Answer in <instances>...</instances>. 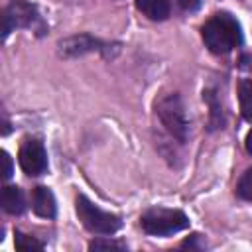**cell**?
Here are the masks:
<instances>
[{
	"mask_svg": "<svg viewBox=\"0 0 252 252\" xmlns=\"http://www.w3.org/2000/svg\"><path fill=\"white\" fill-rule=\"evenodd\" d=\"M203 41L213 53H228L242 41L238 22L230 14H215L203 26Z\"/></svg>",
	"mask_w": 252,
	"mask_h": 252,
	"instance_id": "obj_1",
	"label": "cell"
},
{
	"mask_svg": "<svg viewBox=\"0 0 252 252\" xmlns=\"http://www.w3.org/2000/svg\"><path fill=\"white\" fill-rule=\"evenodd\" d=\"M142 228L152 236H169L189 226V219L185 213L177 209H148L142 215Z\"/></svg>",
	"mask_w": 252,
	"mask_h": 252,
	"instance_id": "obj_2",
	"label": "cell"
},
{
	"mask_svg": "<svg viewBox=\"0 0 252 252\" xmlns=\"http://www.w3.org/2000/svg\"><path fill=\"white\" fill-rule=\"evenodd\" d=\"M156 110L159 114L161 124L167 128V132L173 138H177L179 142H187V138H189V120H187V112H185V106H183L181 98L175 93L165 94L156 102Z\"/></svg>",
	"mask_w": 252,
	"mask_h": 252,
	"instance_id": "obj_3",
	"label": "cell"
},
{
	"mask_svg": "<svg viewBox=\"0 0 252 252\" xmlns=\"http://www.w3.org/2000/svg\"><path fill=\"white\" fill-rule=\"evenodd\" d=\"M77 215H79V220L85 224V228H89L94 234H114L122 224L120 217L98 209L85 195L77 197Z\"/></svg>",
	"mask_w": 252,
	"mask_h": 252,
	"instance_id": "obj_4",
	"label": "cell"
},
{
	"mask_svg": "<svg viewBox=\"0 0 252 252\" xmlns=\"http://www.w3.org/2000/svg\"><path fill=\"white\" fill-rule=\"evenodd\" d=\"M18 161L24 173L28 175H41L47 169V154L45 148L39 140L28 138L22 142L20 152H18Z\"/></svg>",
	"mask_w": 252,
	"mask_h": 252,
	"instance_id": "obj_5",
	"label": "cell"
},
{
	"mask_svg": "<svg viewBox=\"0 0 252 252\" xmlns=\"http://www.w3.org/2000/svg\"><path fill=\"white\" fill-rule=\"evenodd\" d=\"M35 20V8L24 0H12L2 12V35L6 37L14 28H26Z\"/></svg>",
	"mask_w": 252,
	"mask_h": 252,
	"instance_id": "obj_6",
	"label": "cell"
},
{
	"mask_svg": "<svg viewBox=\"0 0 252 252\" xmlns=\"http://www.w3.org/2000/svg\"><path fill=\"white\" fill-rule=\"evenodd\" d=\"M96 49H100V41L89 33L71 35V37L59 41V53L63 57H79V55H85V53L96 51Z\"/></svg>",
	"mask_w": 252,
	"mask_h": 252,
	"instance_id": "obj_7",
	"label": "cell"
},
{
	"mask_svg": "<svg viewBox=\"0 0 252 252\" xmlns=\"http://www.w3.org/2000/svg\"><path fill=\"white\" fill-rule=\"evenodd\" d=\"M32 209H33V213L37 217L53 219L55 213H57V205H55L53 193L47 187H43V185L35 187L33 193H32Z\"/></svg>",
	"mask_w": 252,
	"mask_h": 252,
	"instance_id": "obj_8",
	"label": "cell"
},
{
	"mask_svg": "<svg viewBox=\"0 0 252 252\" xmlns=\"http://www.w3.org/2000/svg\"><path fill=\"white\" fill-rule=\"evenodd\" d=\"M2 209L10 215H20L26 209V201H24V193L20 187L16 185H6L2 189Z\"/></svg>",
	"mask_w": 252,
	"mask_h": 252,
	"instance_id": "obj_9",
	"label": "cell"
},
{
	"mask_svg": "<svg viewBox=\"0 0 252 252\" xmlns=\"http://www.w3.org/2000/svg\"><path fill=\"white\" fill-rule=\"evenodd\" d=\"M136 8L150 20L161 22L169 16V4L167 0H136Z\"/></svg>",
	"mask_w": 252,
	"mask_h": 252,
	"instance_id": "obj_10",
	"label": "cell"
},
{
	"mask_svg": "<svg viewBox=\"0 0 252 252\" xmlns=\"http://www.w3.org/2000/svg\"><path fill=\"white\" fill-rule=\"evenodd\" d=\"M238 98H240L242 116L248 122H252V81H242L238 85Z\"/></svg>",
	"mask_w": 252,
	"mask_h": 252,
	"instance_id": "obj_11",
	"label": "cell"
},
{
	"mask_svg": "<svg viewBox=\"0 0 252 252\" xmlns=\"http://www.w3.org/2000/svg\"><path fill=\"white\" fill-rule=\"evenodd\" d=\"M14 244H16V248L22 250V252H28V250H41V248H43V242L35 240L33 236H28V234H24V232H20V230H16Z\"/></svg>",
	"mask_w": 252,
	"mask_h": 252,
	"instance_id": "obj_12",
	"label": "cell"
},
{
	"mask_svg": "<svg viewBox=\"0 0 252 252\" xmlns=\"http://www.w3.org/2000/svg\"><path fill=\"white\" fill-rule=\"evenodd\" d=\"M236 193L240 199L252 201V169L242 173V177L238 179V185H236Z\"/></svg>",
	"mask_w": 252,
	"mask_h": 252,
	"instance_id": "obj_13",
	"label": "cell"
},
{
	"mask_svg": "<svg viewBox=\"0 0 252 252\" xmlns=\"http://www.w3.org/2000/svg\"><path fill=\"white\" fill-rule=\"evenodd\" d=\"M91 250H122V244L114 242V240H93L89 244Z\"/></svg>",
	"mask_w": 252,
	"mask_h": 252,
	"instance_id": "obj_14",
	"label": "cell"
},
{
	"mask_svg": "<svg viewBox=\"0 0 252 252\" xmlns=\"http://www.w3.org/2000/svg\"><path fill=\"white\" fill-rule=\"evenodd\" d=\"M12 169H14V165H12L10 154H8V152H2V177L8 179V177L12 175Z\"/></svg>",
	"mask_w": 252,
	"mask_h": 252,
	"instance_id": "obj_15",
	"label": "cell"
},
{
	"mask_svg": "<svg viewBox=\"0 0 252 252\" xmlns=\"http://www.w3.org/2000/svg\"><path fill=\"white\" fill-rule=\"evenodd\" d=\"M177 4L185 10V12H195L201 6V0H177Z\"/></svg>",
	"mask_w": 252,
	"mask_h": 252,
	"instance_id": "obj_16",
	"label": "cell"
},
{
	"mask_svg": "<svg viewBox=\"0 0 252 252\" xmlns=\"http://www.w3.org/2000/svg\"><path fill=\"white\" fill-rule=\"evenodd\" d=\"M244 146H246V152L252 156V130L246 134V142H244Z\"/></svg>",
	"mask_w": 252,
	"mask_h": 252,
	"instance_id": "obj_17",
	"label": "cell"
}]
</instances>
